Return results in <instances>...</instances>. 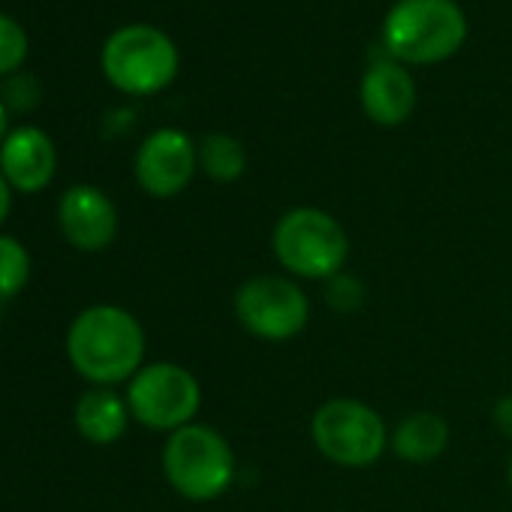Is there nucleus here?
Segmentation results:
<instances>
[{
    "instance_id": "obj_8",
    "label": "nucleus",
    "mask_w": 512,
    "mask_h": 512,
    "mask_svg": "<svg viewBox=\"0 0 512 512\" xmlns=\"http://www.w3.org/2000/svg\"><path fill=\"white\" fill-rule=\"evenodd\" d=\"M130 416L154 431H178L196 422L202 407V386L193 371L175 362L142 365L139 374L127 383Z\"/></svg>"
},
{
    "instance_id": "obj_10",
    "label": "nucleus",
    "mask_w": 512,
    "mask_h": 512,
    "mask_svg": "<svg viewBox=\"0 0 512 512\" xmlns=\"http://www.w3.org/2000/svg\"><path fill=\"white\" fill-rule=\"evenodd\" d=\"M58 223L76 250L97 253L118 235V208L100 187L76 184L58 202Z\"/></svg>"
},
{
    "instance_id": "obj_4",
    "label": "nucleus",
    "mask_w": 512,
    "mask_h": 512,
    "mask_svg": "<svg viewBox=\"0 0 512 512\" xmlns=\"http://www.w3.org/2000/svg\"><path fill=\"white\" fill-rule=\"evenodd\" d=\"M163 473L184 500L208 503L235 482V452L217 428L190 422L166 437Z\"/></svg>"
},
{
    "instance_id": "obj_2",
    "label": "nucleus",
    "mask_w": 512,
    "mask_h": 512,
    "mask_svg": "<svg viewBox=\"0 0 512 512\" xmlns=\"http://www.w3.org/2000/svg\"><path fill=\"white\" fill-rule=\"evenodd\" d=\"M272 250L290 278L332 281L347 266L350 235L335 214L314 205H296L278 217L272 229Z\"/></svg>"
},
{
    "instance_id": "obj_5",
    "label": "nucleus",
    "mask_w": 512,
    "mask_h": 512,
    "mask_svg": "<svg viewBox=\"0 0 512 512\" xmlns=\"http://www.w3.org/2000/svg\"><path fill=\"white\" fill-rule=\"evenodd\" d=\"M386 419L359 398H329L311 416V440L317 452L347 470L374 467L389 449Z\"/></svg>"
},
{
    "instance_id": "obj_19",
    "label": "nucleus",
    "mask_w": 512,
    "mask_h": 512,
    "mask_svg": "<svg viewBox=\"0 0 512 512\" xmlns=\"http://www.w3.org/2000/svg\"><path fill=\"white\" fill-rule=\"evenodd\" d=\"M491 422H494V428H497L506 440H512V395H500V398L494 401V407H491Z\"/></svg>"
},
{
    "instance_id": "obj_18",
    "label": "nucleus",
    "mask_w": 512,
    "mask_h": 512,
    "mask_svg": "<svg viewBox=\"0 0 512 512\" xmlns=\"http://www.w3.org/2000/svg\"><path fill=\"white\" fill-rule=\"evenodd\" d=\"M4 106L7 109H16V112H28L37 106L40 100V82L34 76H16L4 85Z\"/></svg>"
},
{
    "instance_id": "obj_20",
    "label": "nucleus",
    "mask_w": 512,
    "mask_h": 512,
    "mask_svg": "<svg viewBox=\"0 0 512 512\" xmlns=\"http://www.w3.org/2000/svg\"><path fill=\"white\" fill-rule=\"evenodd\" d=\"M10 205H13V187L7 184V178H4V175H0V223L7 220Z\"/></svg>"
},
{
    "instance_id": "obj_9",
    "label": "nucleus",
    "mask_w": 512,
    "mask_h": 512,
    "mask_svg": "<svg viewBox=\"0 0 512 512\" xmlns=\"http://www.w3.org/2000/svg\"><path fill=\"white\" fill-rule=\"evenodd\" d=\"M199 166L193 139L184 130H154L136 151V181L154 199H172L190 187Z\"/></svg>"
},
{
    "instance_id": "obj_21",
    "label": "nucleus",
    "mask_w": 512,
    "mask_h": 512,
    "mask_svg": "<svg viewBox=\"0 0 512 512\" xmlns=\"http://www.w3.org/2000/svg\"><path fill=\"white\" fill-rule=\"evenodd\" d=\"M10 127V109L4 106V103H0V145H4V139H7V130Z\"/></svg>"
},
{
    "instance_id": "obj_13",
    "label": "nucleus",
    "mask_w": 512,
    "mask_h": 512,
    "mask_svg": "<svg viewBox=\"0 0 512 512\" xmlns=\"http://www.w3.org/2000/svg\"><path fill=\"white\" fill-rule=\"evenodd\" d=\"M449 437H452L449 422L440 413L416 410L395 425V431L389 437V449L404 464H431L446 452Z\"/></svg>"
},
{
    "instance_id": "obj_3",
    "label": "nucleus",
    "mask_w": 512,
    "mask_h": 512,
    "mask_svg": "<svg viewBox=\"0 0 512 512\" xmlns=\"http://www.w3.org/2000/svg\"><path fill=\"white\" fill-rule=\"evenodd\" d=\"M383 49L401 64H440L467 40V19L455 0H398L383 22Z\"/></svg>"
},
{
    "instance_id": "obj_16",
    "label": "nucleus",
    "mask_w": 512,
    "mask_h": 512,
    "mask_svg": "<svg viewBox=\"0 0 512 512\" xmlns=\"http://www.w3.org/2000/svg\"><path fill=\"white\" fill-rule=\"evenodd\" d=\"M31 278V253L13 235H0V302L25 290Z\"/></svg>"
},
{
    "instance_id": "obj_1",
    "label": "nucleus",
    "mask_w": 512,
    "mask_h": 512,
    "mask_svg": "<svg viewBox=\"0 0 512 512\" xmlns=\"http://www.w3.org/2000/svg\"><path fill=\"white\" fill-rule=\"evenodd\" d=\"M67 356L94 386L130 383L145 365V329L118 305L85 308L67 332Z\"/></svg>"
},
{
    "instance_id": "obj_7",
    "label": "nucleus",
    "mask_w": 512,
    "mask_h": 512,
    "mask_svg": "<svg viewBox=\"0 0 512 512\" xmlns=\"http://www.w3.org/2000/svg\"><path fill=\"white\" fill-rule=\"evenodd\" d=\"M100 64L118 91L148 97L178 76V49L151 25H127L106 40Z\"/></svg>"
},
{
    "instance_id": "obj_12",
    "label": "nucleus",
    "mask_w": 512,
    "mask_h": 512,
    "mask_svg": "<svg viewBox=\"0 0 512 512\" xmlns=\"http://www.w3.org/2000/svg\"><path fill=\"white\" fill-rule=\"evenodd\" d=\"M362 112L380 127L404 124L416 109V85L413 76L392 58L374 61L359 85Z\"/></svg>"
},
{
    "instance_id": "obj_14",
    "label": "nucleus",
    "mask_w": 512,
    "mask_h": 512,
    "mask_svg": "<svg viewBox=\"0 0 512 512\" xmlns=\"http://www.w3.org/2000/svg\"><path fill=\"white\" fill-rule=\"evenodd\" d=\"M127 425H130L127 398H121L109 386L88 389L76 404V428L88 443H97V446L118 443Z\"/></svg>"
},
{
    "instance_id": "obj_22",
    "label": "nucleus",
    "mask_w": 512,
    "mask_h": 512,
    "mask_svg": "<svg viewBox=\"0 0 512 512\" xmlns=\"http://www.w3.org/2000/svg\"><path fill=\"white\" fill-rule=\"evenodd\" d=\"M506 476H509V491H512V455H509V467H506Z\"/></svg>"
},
{
    "instance_id": "obj_6",
    "label": "nucleus",
    "mask_w": 512,
    "mask_h": 512,
    "mask_svg": "<svg viewBox=\"0 0 512 512\" xmlns=\"http://www.w3.org/2000/svg\"><path fill=\"white\" fill-rule=\"evenodd\" d=\"M238 326L269 344L293 341L311 320V299L290 275H253L232 296Z\"/></svg>"
},
{
    "instance_id": "obj_11",
    "label": "nucleus",
    "mask_w": 512,
    "mask_h": 512,
    "mask_svg": "<svg viewBox=\"0 0 512 512\" xmlns=\"http://www.w3.org/2000/svg\"><path fill=\"white\" fill-rule=\"evenodd\" d=\"M58 169L55 142L40 127H16L0 145V175L19 193H37L49 187Z\"/></svg>"
},
{
    "instance_id": "obj_17",
    "label": "nucleus",
    "mask_w": 512,
    "mask_h": 512,
    "mask_svg": "<svg viewBox=\"0 0 512 512\" xmlns=\"http://www.w3.org/2000/svg\"><path fill=\"white\" fill-rule=\"evenodd\" d=\"M28 58V34L25 28L0 13V76L19 70Z\"/></svg>"
},
{
    "instance_id": "obj_15",
    "label": "nucleus",
    "mask_w": 512,
    "mask_h": 512,
    "mask_svg": "<svg viewBox=\"0 0 512 512\" xmlns=\"http://www.w3.org/2000/svg\"><path fill=\"white\" fill-rule=\"evenodd\" d=\"M196 154H199V169L217 184H232L247 169V151L229 133H205L202 142L196 145Z\"/></svg>"
}]
</instances>
